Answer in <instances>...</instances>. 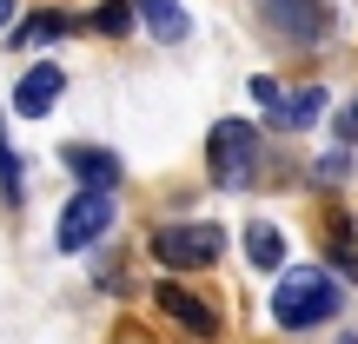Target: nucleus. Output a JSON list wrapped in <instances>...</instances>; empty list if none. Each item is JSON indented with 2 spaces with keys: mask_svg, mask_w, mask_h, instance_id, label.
<instances>
[{
  "mask_svg": "<svg viewBox=\"0 0 358 344\" xmlns=\"http://www.w3.org/2000/svg\"><path fill=\"white\" fill-rule=\"evenodd\" d=\"M338 311H345V292H338V278H332V271H319V265H292L279 278V292H272V318H279L285 331L332 324Z\"/></svg>",
  "mask_w": 358,
  "mask_h": 344,
  "instance_id": "f257e3e1",
  "label": "nucleus"
},
{
  "mask_svg": "<svg viewBox=\"0 0 358 344\" xmlns=\"http://www.w3.org/2000/svg\"><path fill=\"white\" fill-rule=\"evenodd\" d=\"M206 172L219 192H245L259 179V126L245 119H219L213 140H206Z\"/></svg>",
  "mask_w": 358,
  "mask_h": 344,
  "instance_id": "f03ea898",
  "label": "nucleus"
},
{
  "mask_svg": "<svg viewBox=\"0 0 358 344\" xmlns=\"http://www.w3.org/2000/svg\"><path fill=\"white\" fill-rule=\"evenodd\" d=\"M219 252H226V232L206 225V218H192V225H159L153 232V258L166 271H206Z\"/></svg>",
  "mask_w": 358,
  "mask_h": 344,
  "instance_id": "7ed1b4c3",
  "label": "nucleus"
},
{
  "mask_svg": "<svg viewBox=\"0 0 358 344\" xmlns=\"http://www.w3.org/2000/svg\"><path fill=\"white\" fill-rule=\"evenodd\" d=\"M259 20H266L272 40H285V47H319V40H332V7H325V0H259Z\"/></svg>",
  "mask_w": 358,
  "mask_h": 344,
  "instance_id": "20e7f679",
  "label": "nucleus"
},
{
  "mask_svg": "<svg viewBox=\"0 0 358 344\" xmlns=\"http://www.w3.org/2000/svg\"><path fill=\"white\" fill-rule=\"evenodd\" d=\"M106 225H113V192H106V186H87V192L66 199L53 239H60V252H87L93 239H106Z\"/></svg>",
  "mask_w": 358,
  "mask_h": 344,
  "instance_id": "39448f33",
  "label": "nucleus"
},
{
  "mask_svg": "<svg viewBox=\"0 0 358 344\" xmlns=\"http://www.w3.org/2000/svg\"><path fill=\"white\" fill-rule=\"evenodd\" d=\"M153 298H159V311H166V318L179 324V331H192V338H219V311L206 305L199 292H186L179 278H166V285H159Z\"/></svg>",
  "mask_w": 358,
  "mask_h": 344,
  "instance_id": "423d86ee",
  "label": "nucleus"
},
{
  "mask_svg": "<svg viewBox=\"0 0 358 344\" xmlns=\"http://www.w3.org/2000/svg\"><path fill=\"white\" fill-rule=\"evenodd\" d=\"M60 87H66L60 66H27L20 87H13V113H20V119H47L53 100H60Z\"/></svg>",
  "mask_w": 358,
  "mask_h": 344,
  "instance_id": "0eeeda50",
  "label": "nucleus"
},
{
  "mask_svg": "<svg viewBox=\"0 0 358 344\" xmlns=\"http://www.w3.org/2000/svg\"><path fill=\"white\" fill-rule=\"evenodd\" d=\"M60 159H66V172H80L87 186H106V192L127 179V166H120L113 153H100V146H60Z\"/></svg>",
  "mask_w": 358,
  "mask_h": 344,
  "instance_id": "6e6552de",
  "label": "nucleus"
},
{
  "mask_svg": "<svg viewBox=\"0 0 358 344\" xmlns=\"http://www.w3.org/2000/svg\"><path fill=\"white\" fill-rule=\"evenodd\" d=\"M133 7H140V20L153 27V40H166V47H179V40L192 33V20H186L179 0H133Z\"/></svg>",
  "mask_w": 358,
  "mask_h": 344,
  "instance_id": "1a4fd4ad",
  "label": "nucleus"
},
{
  "mask_svg": "<svg viewBox=\"0 0 358 344\" xmlns=\"http://www.w3.org/2000/svg\"><path fill=\"white\" fill-rule=\"evenodd\" d=\"M66 33H73V13L47 7V13H27V20L13 27V47H53V40H66Z\"/></svg>",
  "mask_w": 358,
  "mask_h": 344,
  "instance_id": "9d476101",
  "label": "nucleus"
},
{
  "mask_svg": "<svg viewBox=\"0 0 358 344\" xmlns=\"http://www.w3.org/2000/svg\"><path fill=\"white\" fill-rule=\"evenodd\" d=\"M325 113V87H299L279 100V113H272V126H312V119Z\"/></svg>",
  "mask_w": 358,
  "mask_h": 344,
  "instance_id": "9b49d317",
  "label": "nucleus"
},
{
  "mask_svg": "<svg viewBox=\"0 0 358 344\" xmlns=\"http://www.w3.org/2000/svg\"><path fill=\"white\" fill-rule=\"evenodd\" d=\"M245 258L259 271H279L285 265V232L279 225H245Z\"/></svg>",
  "mask_w": 358,
  "mask_h": 344,
  "instance_id": "f8f14e48",
  "label": "nucleus"
},
{
  "mask_svg": "<svg viewBox=\"0 0 358 344\" xmlns=\"http://www.w3.org/2000/svg\"><path fill=\"white\" fill-rule=\"evenodd\" d=\"M127 27H133V7H127V0H100V7H93V33L120 40Z\"/></svg>",
  "mask_w": 358,
  "mask_h": 344,
  "instance_id": "ddd939ff",
  "label": "nucleus"
},
{
  "mask_svg": "<svg viewBox=\"0 0 358 344\" xmlns=\"http://www.w3.org/2000/svg\"><path fill=\"white\" fill-rule=\"evenodd\" d=\"M0 199H7V205H20V199H27L20 159H13V146H7V140H0Z\"/></svg>",
  "mask_w": 358,
  "mask_h": 344,
  "instance_id": "4468645a",
  "label": "nucleus"
},
{
  "mask_svg": "<svg viewBox=\"0 0 358 344\" xmlns=\"http://www.w3.org/2000/svg\"><path fill=\"white\" fill-rule=\"evenodd\" d=\"M252 100H259V113L272 119V113H279V100H285V87H279V80H266V73H259V80H252Z\"/></svg>",
  "mask_w": 358,
  "mask_h": 344,
  "instance_id": "2eb2a0df",
  "label": "nucleus"
},
{
  "mask_svg": "<svg viewBox=\"0 0 358 344\" xmlns=\"http://www.w3.org/2000/svg\"><path fill=\"white\" fill-rule=\"evenodd\" d=\"M332 133H338V140H345V146H352V140H358V100H352V106H345V113H338V126H332Z\"/></svg>",
  "mask_w": 358,
  "mask_h": 344,
  "instance_id": "dca6fc26",
  "label": "nucleus"
},
{
  "mask_svg": "<svg viewBox=\"0 0 358 344\" xmlns=\"http://www.w3.org/2000/svg\"><path fill=\"white\" fill-rule=\"evenodd\" d=\"M7 20H13V0H0V27H7Z\"/></svg>",
  "mask_w": 358,
  "mask_h": 344,
  "instance_id": "f3484780",
  "label": "nucleus"
}]
</instances>
